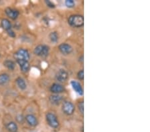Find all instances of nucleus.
Listing matches in <instances>:
<instances>
[{"mask_svg": "<svg viewBox=\"0 0 150 132\" xmlns=\"http://www.w3.org/2000/svg\"><path fill=\"white\" fill-rule=\"evenodd\" d=\"M68 24L73 28H81L84 25V18L82 15H71L68 18Z\"/></svg>", "mask_w": 150, "mask_h": 132, "instance_id": "nucleus-1", "label": "nucleus"}, {"mask_svg": "<svg viewBox=\"0 0 150 132\" xmlns=\"http://www.w3.org/2000/svg\"><path fill=\"white\" fill-rule=\"evenodd\" d=\"M46 121L48 124L52 128L56 129L60 126V121H59L58 117L54 113L48 112L45 116Z\"/></svg>", "mask_w": 150, "mask_h": 132, "instance_id": "nucleus-2", "label": "nucleus"}, {"mask_svg": "<svg viewBox=\"0 0 150 132\" xmlns=\"http://www.w3.org/2000/svg\"><path fill=\"white\" fill-rule=\"evenodd\" d=\"M33 52L39 57H47L50 53V47L46 45H38L35 47Z\"/></svg>", "mask_w": 150, "mask_h": 132, "instance_id": "nucleus-3", "label": "nucleus"}, {"mask_svg": "<svg viewBox=\"0 0 150 132\" xmlns=\"http://www.w3.org/2000/svg\"><path fill=\"white\" fill-rule=\"evenodd\" d=\"M14 58H16V61L22 60V61H28L30 58V55L28 50L24 48L19 49L16 53H14Z\"/></svg>", "mask_w": 150, "mask_h": 132, "instance_id": "nucleus-4", "label": "nucleus"}, {"mask_svg": "<svg viewBox=\"0 0 150 132\" xmlns=\"http://www.w3.org/2000/svg\"><path fill=\"white\" fill-rule=\"evenodd\" d=\"M62 110L64 114L67 115V116H71L74 113L75 108L72 102L69 101H65L63 103Z\"/></svg>", "mask_w": 150, "mask_h": 132, "instance_id": "nucleus-5", "label": "nucleus"}, {"mask_svg": "<svg viewBox=\"0 0 150 132\" xmlns=\"http://www.w3.org/2000/svg\"><path fill=\"white\" fill-rule=\"evenodd\" d=\"M58 49L60 50V51L62 53L63 55L67 56L71 53V52L73 51V47L70 44L67 43H61L59 45Z\"/></svg>", "mask_w": 150, "mask_h": 132, "instance_id": "nucleus-6", "label": "nucleus"}, {"mask_svg": "<svg viewBox=\"0 0 150 132\" xmlns=\"http://www.w3.org/2000/svg\"><path fill=\"white\" fill-rule=\"evenodd\" d=\"M67 78H68V73L63 69H61L59 70L56 75V79L57 81H60V82H64L67 80Z\"/></svg>", "mask_w": 150, "mask_h": 132, "instance_id": "nucleus-7", "label": "nucleus"}, {"mask_svg": "<svg viewBox=\"0 0 150 132\" xmlns=\"http://www.w3.org/2000/svg\"><path fill=\"white\" fill-rule=\"evenodd\" d=\"M5 13L7 15V17H9L10 19H12L13 20H16L18 18L19 15H20V12H18V10L10 7L6 8L5 10Z\"/></svg>", "mask_w": 150, "mask_h": 132, "instance_id": "nucleus-8", "label": "nucleus"}, {"mask_svg": "<svg viewBox=\"0 0 150 132\" xmlns=\"http://www.w3.org/2000/svg\"><path fill=\"white\" fill-rule=\"evenodd\" d=\"M70 83L71 87L73 88V89L74 90L78 95H83V87H82L81 85L79 83V82H78V81L75 80H72L71 81Z\"/></svg>", "mask_w": 150, "mask_h": 132, "instance_id": "nucleus-9", "label": "nucleus"}, {"mask_svg": "<svg viewBox=\"0 0 150 132\" xmlns=\"http://www.w3.org/2000/svg\"><path fill=\"white\" fill-rule=\"evenodd\" d=\"M50 91L53 93L59 94L65 91V88L62 84L58 83H55L50 87Z\"/></svg>", "mask_w": 150, "mask_h": 132, "instance_id": "nucleus-10", "label": "nucleus"}, {"mask_svg": "<svg viewBox=\"0 0 150 132\" xmlns=\"http://www.w3.org/2000/svg\"><path fill=\"white\" fill-rule=\"evenodd\" d=\"M25 120H26L27 123H28L29 125L32 127H35L38 125V120L37 117L32 114H28L25 117Z\"/></svg>", "mask_w": 150, "mask_h": 132, "instance_id": "nucleus-11", "label": "nucleus"}, {"mask_svg": "<svg viewBox=\"0 0 150 132\" xmlns=\"http://www.w3.org/2000/svg\"><path fill=\"white\" fill-rule=\"evenodd\" d=\"M17 63L20 65V69L22 72L27 73L29 72V69H30V64L28 61H22V60H18L16 61Z\"/></svg>", "mask_w": 150, "mask_h": 132, "instance_id": "nucleus-12", "label": "nucleus"}, {"mask_svg": "<svg viewBox=\"0 0 150 132\" xmlns=\"http://www.w3.org/2000/svg\"><path fill=\"white\" fill-rule=\"evenodd\" d=\"M62 96L58 95V94H55V95H52L50 97V102L54 105L60 104V102L62 101Z\"/></svg>", "mask_w": 150, "mask_h": 132, "instance_id": "nucleus-13", "label": "nucleus"}, {"mask_svg": "<svg viewBox=\"0 0 150 132\" xmlns=\"http://www.w3.org/2000/svg\"><path fill=\"white\" fill-rule=\"evenodd\" d=\"M1 27L3 28V29H5V31H9L10 29H12V24L10 22V21L7 19H3L1 20Z\"/></svg>", "mask_w": 150, "mask_h": 132, "instance_id": "nucleus-14", "label": "nucleus"}, {"mask_svg": "<svg viewBox=\"0 0 150 132\" xmlns=\"http://www.w3.org/2000/svg\"><path fill=\"white\" fill-rule=\"evenodd\" d=\"M10 76L7 73L0 74V85H6L10 81Z\"/></svg>", "mask_w": 150, "mask_h": 132, "instance_id": "nucleus-15", "label": "nucleus"}, {"mask_svg": "<svg viewBox=\"0 0 150 132\" xmlns=\"http://www.w3.org/2000/svg\"><path fill=\"white\" fill-rule=\"evenodd\" d=\"M6 128L10 132H17L18 127L16 123L11 121V122H9L6 125Z\"/></svg>", "mask_w": 150, "mask_h": 132, "instance_id": "nucleus-16", "label": "nucleus"}, {"mask_svg": "<svg viewBox=\"0 0 150 132\" xmlns=\"http://www.w3.org/2000/svg\"><path fill=\"white\" fill-rule=\"evenodd\" d=\"M16 83L18 85V86L19 87L20 89H21L22 90H24L26 89L27 87V84L25 83V81L22 77H18L16 79Z\"/></svg>", "mask_w": 150, "mask_h": 132, "instance_id": "nucleus-17", "label": "nucleus"}, {"mask_svg": "<svg viewBox=\"0 0 150 132\" xmlns=\"http://www.w3.org/2000/svg\"><path fill=\"white\" fill-rule=\"evenodd\" d=\"M4 66H5L7 69H9L10 70H14L15 68H16V64L14 62H13L12 60H7L3 62Z\"/></svg>", "mask_w": 150, "mask_h": 132, "instance_id": "nucleus-18", "label": "nucleus"}, {"mask_svg": "<svg viewBox=\"0 0 150 132\" xmlns=\"http://www.w3.org/2000/svg\"><path fill=\"white\" fill-rule=\"evenodd\" d=\"M49 37L51 41L53 43H57L59 40V35L57 31H52L49 35Z\"/></svg>", "mask_w": 150, "mask_h": 132, "instance_id": "nucleus-19", "label": "nucleus"}, {"mask_svg": "<svg viewBox=\"0 0 150 132\" xmlns=\"http://www.w3.org/2000/svg\"><path fill=\"white\" fill-rule=\"evenodd\" d=\"M77 107H78V110H79V112L81 113V114L83 115V113H84V103H83V101H81V102H78Z\"/></svg>", "mask_w": 150, "mask_h": 132, "instance_id": "nucleus-20", "label": "nucleus"}, {"mask_svg": "<svg viewBox=\"0 0 150 132\" xmlns=\"http://www.w3.org/2000/svg\"><path fill=\"white\" fill-rule=\"evenodd\" d=\"M75 1L73 0H66L65 1V5L69 8H72L75 6Z\"/></svg>", "mask_w": 150, "mask_h": 132, "instance_id": "nucleus-21", "label": "nucleus"}, {"mask_svg": "<svg viewBox=\"0 0 150 132\" xmlns=\"http://www.w3.org/2000/svg\"><path fill=\"white\" fill-rule=\"evenodd\" d=\"M77 78L79 79V80H83L84 79V71L83 70H81L78 72L77 74Z\"/></svg>", "mask_w": 150, "mask_h": 132, "instance_id": "nucleus-22", "label": "nucleus"}, {"mask_svg": "<svg viewBox=\"0 0 150 132\" xmlns=\"http://www.w3.org/2000/svg\"><path fill=\"white\" fill-rule=\"evenodd\" d=\"M45 3L47 4V5L48 6V7H50L51 8H54L55 7H56L55 4L51 1H45Z\"/></svg>", "mask_w": 150, "mask_h": 132, "instance_id": "nucleus-23", "label": "nucleus"}, {"mask_svg": "<svg viewBox=\"0 0 150 132\" xmlns=\"http://www.w3.org/2000/svg\"><path fill=\"white\" fill-rule=\"evenodd\" d=\"M7 33H8V35H9L10 37H13V38L16 37V33H15L14 31L12 30V29H10V30H9V31H7Z\"/></svg>", "mask_w": 150, "mask_h": 132, "instance_id": "nucleus-24", "label": "nucleus"}]
</instances>
